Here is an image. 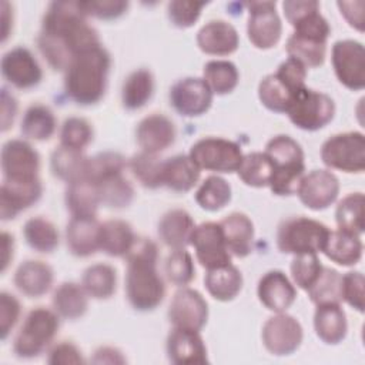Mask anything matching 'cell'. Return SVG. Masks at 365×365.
I'll return each instance as SVG.
<instances>
[{"label":"cell","instance_id":"obj_1","mask_svg":"<svg viewBox=\"0 0 365 365\" xmlns=\"http://www.w3.org/2000/svg\"><path fill=\"white\" fill-rule=\"evenodd\" d=\"M80 1H51L43 16L37 47L56 71H64L76 56L100 43L98 31L88 23Z\"/></svg>","mask_w":365,"mask_h":365},{"label":"cell","instance_id":"obj_2","mask_svg":"<svg viewBox=\"0 0 365 365\" xmlns=\"http://www.w3.org/2000/svg\"><path fill=\"white\" fill-rule=\"evenodd\" d=\"M125 259L124 288L130 305L143 312L155 309L165 297L164 279L157 269V244L150 238L137 237Z\"/></svg>","mask_w":365,"mask_h":365},{"label":"cell","instance_id":"obj_3","mask_svg":"<svg viewBox=\"0 0 365 365\" xmlns=\"http://www.w3.org/2000/svg\"><path fill=\"white\" fill-rule=\"evenodd\" d=\"M110 67V53L101 44L80 53L64 70L66 96L80 106L98 103L107 90Z\"/></svg>","mask_w":365,"mask_h":365},{"label":"cell","instance_id":"obj_4","mask_svg":"<svg viewBox=\"0 0 365 365\" xmlns=\"http://www.w3.org/2000/svg\"><path fill=\"white\" fill-rule=\"evenodd\" d=\"M264 153L274 167L268 185L271 191L275 195L297 194L301 178L305 174L304 150L299 143L287 134H278L268 140Z\"/></svg>","mask_w":365,"mask_h":365},{"label":"cell","instance_id":"obj_5","mask_svg":"<svg viewBox=\"0 0 365 365\" xmlns=\"http://www.w3.org/2000/svg\"><path fill=\"white\" fill-rule=\"evenodd\" d=\"M307 67L294 57L284 60L275 73L265 76L258 84V98L264 107L275 113H287L291 101L305 87Z\"/></svg>","mask_w":365,"mask_h":365},{"label":"cell","instance_id":"obj_6","mask_svg":"<svg viewBox=\"0 0 365 365\" xmlns=\"http://www.w3.org/2000/svg\"><path fill=\"white\" fill-rule=\"evenodd\" d=\"M60 328V315L50 308L37 307L29 311L13 339V351L21 359L43 354L54 341Z\"/></svg>","mask_w":365,"mask_h":365},{"label":"cell","instance_id":"obj_7","mask_svg":"<svg viewBox=\"0 0 365 365\" xmlns=\"http://www.w3.org/2000/svg\"><path fill=\"white\" fill-rule=\"evenodd\" d=\"M329 228L317 220L295 215L281 221L277 230V247L284 254H318L329 235Z\"/></svg>","mask_w":365,"mask_h":365},{"label":"cell","instance_id":"obj_8","mask_svg":"<svg viewBox=\"0 0 365 365\" xmlns=\"http://www.w3.org/2000/svg\"><path fill=\"white\" fill-rule=\"evenodd\" d=\"M322 163L344 173H362L365 170V137L361 131L338 133L321 145Z\"/></svg>","mask_w":365,"mask_h":365},{"label":"cell","instance_id":"obj_9","mask_svg":"<svg viewBox=\"0 0 365 365\" xmlns=\"http://www.w3.org/2000/svg\"><path fill=\"white\" fill-rule=\"evenodd\" d=\"M287 114L295 127L304 131H317L332 121L335 103L328 94L305 86L291 101Z\"/></svg>","mask_w":365,"mask_h":365},{"label":"cell","instance_id":"obj_10","mask_svg":"<svg viewBox=\"0 0 365 365\" xmlns=\"http://www.w3.org/2000/svg\"><path fill=\"white\" fill-rule=\"evenodd\" d=\"M188 155L198 165L200 170L214 173H234L242 161L241 147L228 138L204 137L197 140Z\"/></svg>","mask_w":365,"mask_h":365},{"label":"cell","instance_id":"obj_11","mask_svg":"<svg viewBox=\"0 0 365 365\" xmlns=\"http://www.w3.org/2000/svg\"><path fill=\"white\" fill-rule=\"evenodd\" d=\"M331 61L338 81L349 90L358 91L365 86V48L364 44L345 38L332 46Z\"/></svg>","mask_w":365,"mask_h":365},{"label":"cell","instance_id":"obj_12","mask_svg":"<svg viewBox=\"0 0 365 365\" xmlns=\"http://www.w3.org/2000/svg\"><path fill=\"white\" fill-rule=\"evenodd\" d=\"M304 338L302 325L297 318L287 312H277L269 317L261 331V339L265 349L277 356L295 352Z\"/></svg>","mask_w":365,"mask_h":365},{"label":"cell","instance_id":"obj_13","mask_svg":"<svg viewBox=\"0 0 365 365\" xmlns=\"http://www.w3.org/2000/svg\"><path fill=\"white\" fill-rule=\"evenodd\" d=\"M248 7L247 34L254 47L267 50L274 47L282 34V23L275 10V1L244 3Z\"/></svg>","mask_w":365,"mask_h":365},{"label":"cell","instance_id":"obj_14","mask_svg":"<svg viewBox=\"0 0 365 365\" xmlns=\"http://www.w3.org/2000/svg\"><path fill=\"white\" fill-rule=\"evenodd\" d=\"M190 244L194 247L198 262L207 269L231 264L232 255L227 248L220 222L207 221L195 225Z\"/></svg>","mask_w":365,"mask_h":365},{"label":"cell","instance_id":"obj_15","mask_svg":"<svg viewBox=\"0 0 365 365\" xmlns=\"http://www.w3.org/2000/svg\"><path fill=\"white\" fill-rule=\"evenodd\" d=\"M3 180L38 178L40 155L26 140L13 138L3 144L0 154Z\"/></svg>","mask_w":365,"mask_h":365},{"label":"cell","instance_id":"obj_16","mask_svg":"<svg viewBox=\"0 0 365 365\" xmlns=\"http://www.w3.org/2000/svg\"><path fill=\"white\" fill-rule=\"evenodd\" d=\"M212 91L202 77H184L170 88V104L182 117H198L212 104Z\"/></svg>","mask_w":365,"mask_h":365},{"label":"cell","instance_id":"obj_17","mask_svg":"<svg viewBox=\"0 0 365 365\" xmlns=\"http://www.w3.org/2000/svg\"><path fill=\"white\" fill-rule=\"evenodd\" d=\"M0 70L3 78L16 88L29 90L43 78V70L34 54L23 46L6 51L1 57Z\"/></svg>","mask_w":365,"mask_h":365},{"label":"cell","instance_id":"obj_18","mask_svg":"<svg viewBox=\"0 0 365 365\" xmlns=\"http://www.w3.org/2000/svg\"><path fill=\"white\" fill-rule=\"evenodd\" d=\"M168 319L175 328L201 331L208 319V304L197 289L181 287L170 302Z\"/></svg>","mask_w":365,"mask_h":365},{"label":"cell","instance_id":"obj_19","mask_svg":"<svg viewBox=\"0 0 365 365\" xmlns=\"http://www.w3.org/2000/svg\"><path fill=\"white\" fill-rule=\"evenodd\" d=\"M297 194L307 208L321 211L338 198L339 180L329 170H312L301 178Z\"/></svg>","mask_w":365,"mask_h":365},{"label":"cell","instance_id":"obj_20","mask_svg":"<svg viewBox=\"0 0 365 365\" xmlns=\"http://www.w3.org/2000/svg\"><path fill=\"white\" fill-rule=\"evenodd\" d=\"M43 194L40 178L3 180L0 188V217L3 221L16 218L21 211L36 204Z\"/></svg>","mask_w":365,"mask_h":365},{"label":"cell","instance_id":"obj_21","mask_svg":"<svg viewBox=\"0 0 365 365\" xmlns=\"http://www.w3.org/2000/svg\"><path fill=\"white\" fill-rule=\"evenodd\" d=\"M165 351L168 361L177 365H202L208 362L207 346L200 331L173 327L167 336Z\"/></svg>","mask_w":365,"mask_h":365},{"label":"cell","instance_id":"obj_22","mask_svg":"<svg viewBox=\"0 0 365 365\" xmlns=\"http://www.w3.org/2000/svg\"><path fill=\"white\" fill-rule=\"evenodd\" d=\"M175 125L167 115L153 113L144 117L135 128V141L141 151L158 154L175 141Z\"/></svg>","mask_w":365,"mask_h":365},{"label":"cell","instance_id":"obj_23","mask_svg":"<svg viewBox=\"0 0 365 365\" xmlns=\"http://www.w3.org/2000/svg\"><path fill=\"white\" fill-rule=\"evenodd\" d=\"M257 295L267 309L285 312L294 304L297 289L281 269H269L259 278Z\"/></svg>","mask_w":365,"mask_h":365},{"label":"cell","instance_id":"obj_24","mask_svg":"<svg viewBox=\"0 0 365 365\" xmlns=\"http://www.w3.org/2000/svg\"><path fill=\"white\" fill-rule=\"evenodd\" d=\"M100 227L96 217H71L66 225L68 251L80 258L96 254L100 250Z\"/></svg>","mask_w":365,"mask_h":365},{"label":"cell","instance_id":"obj_25","mask_svg":"<svg viewBox=\"0 0 365 365\" xmlns=\"http://www.w3.org/2000/svg\"><path fill=\"white\" fill-rule=\"evenodd\" d=\"M197 46L205 54L228 56L240 46L237 29L225 20H210L197 33Z\"/></svg>","mask_w":365,"mask_h":365},{"label":"cell","instance_id":"obj_26","mask_svg":"<svg viewBox=\"0 0 365 365\" xmlns=\"http://www.w3.org/2000/svg\"><path fill=\"white\" fill-rule=\"evenodd\" d=\"M13 281L23 295L40 298L50 291L54 281V271L44 261L27 259L17 267Z\"/></svg>","mask_w":365,"mask_h":365},{"label":"cell","instance_id":"obj_27","mask_svg":"<svg viewBox=\"0 0 365 365\" xmlns=\"http://www.w3.org/2000/svg\"><path fill=\"white\" fill-rule=\"evenodd\" d=\"M224 240L231 255L244 258L251 254L254 244V222L251 218L240 211L231 212L220 221Z\"/></svg>","mask_w":365,"mask_h":365},{"label":"cell","instance_id":"obj_28","mask_svg":"<svg viewBox=\"0 0 365 365\" xmlns=\"http://www.w3.org/2000/svg\"><path fill=\"white\" fill-rule=\"evenodd\" d=\"M314 329L317 336L328 345L342 342L348 332L345 311L339 304L317 305L314 312Z\"/></svg>","mask_w":365,"mask_h":365},{"label":"cell","instance_id":"obj_29","mask_svg":"<svg viewBox=\"0 0 365 365\" xmlns=\"http://www.w3.org/2000/svg\"><path fill=\"white\" fill-rule=\"evenodd\" d=\"M194 220L191 214L182 208H173L163 214L158 221V237L167 247L177 250L190 244L194 231Z\"/></svg>","mask_w":365,"mask_h":365},{"label":"cell","instance_id":"obj_30","mask_svg":"<svg viewBox=\"0 0 365 365\" xmlns=\"http://www.w3.org/2000/svg\"><path fill=\"white\" fill-rule=\"evenodd\" d=\"M201 170L188 154H177L164 160L163 187L175 192H187L200 180Z\"/></svg>","mask_w":365,"mask_h":365},{"label":"cell","instance_id":"obj_31","mask_svg":"<svg viewBox=\"0 0 365 365\" xmlns=\"http://www.w3.org/2000/svg\"><path fill=\"white\" fill-rule=\"evenodd\" d=\"M362 250L364 245L361 235L338 228L335 231H329L322 252L338 265L351 267L359 262L362 258Z\"/></svg>","mask_w":365,"mask_h":365},{"label":"cell","instance_id":"obj_32","mask_svg":"<svg viewBox=\"0 0 365 365\" xmlns=\"http://www.w3.org/2000/svg\"><path fill=\"white\" fill-rule=\"evenodd\" d=\"M137 235L124 220H107L100 227V250L110 257H125L133 248Z\"/></svg>","mask_w":365,"mask_h":365},{"label":"cell","instance_id":"obj_33","mask_svg":"<svg viewBox=\"0 0 365 365\" xmlns=\"http://www.w3.org/2000/svg\"><path fill=\"white\" fill-rule=\"evenodd\" d=\"M64 202L71 217H96L100 202L97 185L87 178L67 184Z\"/></svg>","mask_w":365,"mask_h":365},{"label":"cell","instance_id":"obj_34","mask_svg":"<svg viewBox=\"0 0 365 365\" xmlns=\"http://www.w3.org/2000/svg\"><path fill=\"white\" fill-rule=\"evenodd\" d=\"M53 309L66 319L81 318L88 308V294L81 284L66 281L53 292Z\"/></svg>","mask_w":365,"mask_h":365},{"label":"cell","instance_id":"obj_35","mask_svg":"<svg viewBox=\"0 0 365 365\" xmlns=\"http://www.w3.org/2000/svg\"><path fill=\"white\" fill-rule=\"evenodd\" d=\"M242 274L232 264L214 269H207V274L204 277V285L208 294L217 301L222 302L234 299L242 289Z\"/></svg>","mask_w":365,"mask_h":365},{"label":"cell","instance_id":"obj_36","mask_svg":"<svg viewBox=\"0 0 365 365\" xmlns=\"http://www.w3.org/2000/svg\"><path fill=\"white\" fill-rule=\"evenodd\" d=\"M154 88L155 80L153 73L145 67L135 68L123 83L121 103L127 110H138L151 100Z\"/></svg>","mask_w":365,"mask_h":365},{"label":"cell","instance_id":"obj_37","mask_svg":"<svg viewBox=\"0 0 365 365\" xmlns=\"http://www.w3.org/2000/svg\"><path fill=\"white\" fill-rule=\"evenodd\" d=\"M57 128V118L53 110L46 104H31L26 108L20 131L21 134L34 141H47L53 137Z\"/></svg>","mask_w":365,"mask_h":365},{"label":"cell","instance_id":"obj_38","mask_svg":"<svg viewBox=\"0 0 365 365\" xmlns=\"http://www.w3.org/2000/svg\"><path fill=\"white\" fill-rule=\"evenodd\" d=\"M81 285L94 299H108L117 288L115 268L106 262H97L87 267L81 277Z\"/></svg>","mask_w":365,"mask_h":365},{"label":"cell","instance_id":"obj_39","mask_svg":"<svg viewBox=\"0 0 365 365\" xmlns=\"http://www.w3.org/2000/svg\"><path fill=\"white\" fill-rule=\"evenodd\" d=\"M23 237L30 248L41 254L53 252L60 242L57 227L41 215L31 217L24 222Z\"/></svg>","mask_w":365,"mask_h":365},{"label":"cell","instance_id":"obj_40","mask_svg":"<svg viewBox=\"0 0 365 365\" xmlns=\"http://www.w3.org/2000/svg\"><path fill=\"white\" fill-rule=\"evenodd\" d=\"M202 80L212 94L224 96L238 86L240 73L237 66L230 60H210L204 64Z\"/></svg>","mask_w":365,"mask_h":365},{"label":"cell","instance_id":"obj_41","mask_svg":"<svg viewBox=\"0 0 365 365\" xmlns=\"http://www.w3.org/2000/svg\"><path fill=\"white\" fill-rule=\"evenodd\" d=\"M86 161L87 157L83 154V151L58 145L51 154L50 168L54 177L68 184L83 178Z\"/></svg>","mask_w":365,"mask_h":365},{"label":"cell","instance_id":"obj_42","mask_svg":"<svg viewBox=\"0 0 365 365\" xmlns=\"http://www.w3.org/2000/svg\"><path fill=\"white\" fill-rule=\"evenodd\" d=\"M288 57H294L301 61L307 68L319 67L325 61L327 41L317 40L307 36L292 33L285 44Z\"/></svg>","mask_w":365,"mask_h":365},{"label":"cell","instance_id":"obj_43","mask_svg":"<svg viewBox=\"0 0 365 365\" xmlns=\"http://www.w3.org/2000/svg\"><path fill=\"white\" fill-rule=\"evenodd\" d=\"M272 163L265 153L252 151L244 154L242 161L237 170L238 177L245 185L261 188L268 187L272 177Z\"/></svg>","mask_w":365,"mask_h":365},{"label":"cell","instance_id":"obj_44","mask_svg":"<svg viewBox=\"0 0 365 365\" xmlns=\"http://www.w3.org/2000/svg\"><path fill=\"white\" fill-rule=\"evenodd\" d=\"M164 160L158 154L140 151L128 160V168L134 178L145 188L155 190L163 187Z\"/></svg>","mask_w":365,"mask_h":365},{"label":"cell","instance_id":"obj_45","mask_svg":"<svg viewBox=\"0 0 365 365\" xmlns=\"http://www.w3.org/2000/svg\"><path fill=\"white\" fill-rule=\"evenodd\" d=\"M232 190L220 175H208L195 191L197 204L205 211H218L231 201Z\"/></svg>","mask_w":365,"mask_h":365},{"label":"cell","instance_id":"obj_46","mask_svg":"<svg viewBox=\"0 0 365 365\" xmlns=\"http://www.w3.org/2000/svg\"><path fill=\"white\" fill-rule=\"evenodd\" d=\"M335 221L339 230L361 235L364 232V194L349 192L336 205Z\"/></svg>","mask_w":365,"mask_h":365},{"label":"cell","instance_id":"obj_47","mask_svg":"<svg viewBox=\"0 0 365 365\" xmlns=\"http://www.w3.org/2000/svg\"><path fill=\"white\" fill-rule=\"evenodd\" d=\"M100 195V202L108 208L128 207L134 198V188L123 173L111 175L96 184Z\"/></svg>","mask_w":365,"mask_h":365},{"label":"cell","instance_id":"obj_48","mask_svg":"<svg viewBox=\"0 0 365 365\" xmlns=\"http://www.w3.org/2000/svg\"><path fill=\"white\" fill-rule=\"evenodd\" d=\"M125 158L117 151H103L93 157H87L83 178L97 184L111 175L124 171Z\"/></svg>","mask_w":365,"mask_h":365},{"label":"cell","instance_id":"obj_49","mask_svg":"<svg viewBox=\"0 0 365 365\" xmlns=\"http://www.w3.org/2000/svg\"><path fill=\"white\" fill-rule=\"evenodd\" d=\"M341 278L342 275L329 267L322 268L317 281L307 289L309 299L315 305L339 304L341 299Z\"/></svg>","mask_w":365,"mask_h":365},{"label":"cell","instance_id":"obj_50","mask_svg":"<svg viewBox=\"0 0 365 365\" xmlns=\"http://www.w3.org/2000/svg\"><path fill=\"white\" fill-rule=\"evenodd\" d=\"M167 279L177 287H187L195 277L192 257L185 248H177L170 252L164 265Z\"/></svg>","mask_w":365,"mask_h":365},{"label":"cell","instance_id":"obj_51","mask_svg":"<svg viewBox=\"0 0 365 365\" xmlns=\"http://www.w3.org/2000/svg\"><path fill=\"white\" fill-rule=\"evenodd\" d=\"M93 127L83 117H68L60 130V145L83 151L93 140Z\"/></svg>","mask_w":365,"mask_h":365},{"label":"cell","instance_id":"obj_52","mask_svg":"<svg viewBox=\"0 0 365 365\" xmlns=\"http://www.w3.org/2000/svg\"><path fill=\"white\" fill-rule=\"evenodd\" d=\"M324 265L317 254L294 255L291 262V277L297 287L307 291L319 277Z\"/></svg>","mask_w":365,"mask_h":365},{"label":"cell","instance_id":"obj_53","mask_svg":"<svg viewBox=\"0 0 365 365\" xmlns=\"http://www.w3.org/2000/svg\"><path fill=\"white\" fill-rule=\"evenodd\" d=\"M205 1L192 0H173L167 4V16L170 21L180 29L191 27L201 16Z\"/></svg>","mask_w":365,"mask_h":365},{"label":"cell","instance_id":"obj_54","mask_svg":"<svg viewBox=\"0 0 365 365\" xmlns=\"http://www.w3.org/2000/svg\"><path fill=\"white\" fill-rule=\"evenodd\" d=\"M364 275L359 271H349L341 278V299L358 312H364Z\"/></svg>","mask_w":365,"mask_h":365},{"label":"cell","instance_id":"obj_55","mask_svg":"<svg viewBox=\"0 0 365 365\" xmlns=\"http://www.w3.org/2000/svg\"><path fill=\"white\" fill-rule=\"evenodd\" d=\"M80 6L87 17H96L100 20H113L125 13L128 1L123 0H91L80 1Z\"/></svg>","mask_w":365,"mask_h":365},{"label":"cell","instance_id":"obj_56","mask_svg":"<svg viewBox=\"0 0 365 365\" xmlns=\"http://www.w3.org/2000/svg\"><path fill=\"white\" fill-rule=\"evenodd\" d=\"M21 314L20 301L10 292H0V336L4 341L14 325L17 324Z\"/></svg>","mask_w":365,"mask_h":365},{"label":"cell","instance_id":"obj_57","mask_svg":"<svg viewBox=\"0 0 365 365\" xmlns=\"http://www.w3.org/2000/svg\"><path fill=\"white\" fill-rule=\"evenodd\" d=\"M47 362L51 365H77L84 364L86 359L76 344L71 341H60L48 349Z\"/></svg>","mask_w":365,"mask_h":365},{"label":"cell","instance_id":"obj_58","mask_svg":"<svg viewBox=\"0 0 365 365\" xmlns=\"http://www.w3.org/2000/svg\"><path fill=\"white\" fill-rule=\"evenodd\" d=\"M336 6L339 7L341 14L348 21V24L358 31H364L365 26V3L359 1H338Z\"/></svg>","mask_w":365,"mask_h":365},{"label":"cell","instance_id":"obj_59","mask_svg":"<svg viewBox=\"0 0 365 365\" xmlns=\"http://www.w3.org/2000/svg\"><path fill=\"white\" fill-rule=\"evenodd\" d=\"M17 100L13 94L9 93L6 87L1 88V130L7 131L16 117L17 113Z\"/></svg>","mask_w":365,"mask_h":365},{"label":"cell","instance_id":"obj_60","mask_svg":"<svg viewBox=\"0 0 365 365\" xmlns=\"http://www.w3.org/2000/svg\"><path fill=\"white\" fill-rule=\"evenodd\" d=\"M127 359L123 355V352L114 346H98L91 358V362L94 364H124Z\"/></svg>","mask_w":365,"mask_h":365},{"label":"cell","instance_id":"obj_61","mask_svg":"<svg viewBox=\"0 0 365 365\" xmlns=\"http://www.w3.org/2000/svg\"><path fill=\"white\" fill-rule=\"evenodd\" d=\"M1 272H4L10 264V261L13 259V254H14V238L11 234H9L7 231L1 232Z\"/></svg>","mask_w":365,"mask_h":365},{"label":"cell","instance_id":"obj_62","mask_svg":"<svg viewBox=\"0 0 365 365\" xmlns=\"http://www.w3.org/2000/svg\"><path fill=\"white\" fill-rule=\"evenodd\" d=\"M10 3L9 1H1V21H3V30H1V36H3V41L7 40V36L10 33V23L13 24V20H9L7 16H10Z\"/></svg>","mask_w":365,"mask_h":365}]
</instances>
